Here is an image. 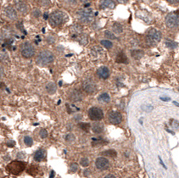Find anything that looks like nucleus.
<instances>
[{
    "instance_id": "nucleus-23",
    "label": "nucleus",
    "mask_w": 179,
    "mask_h": 178,
    "mask_svg": "<svg viewBox=\"0 0 179 178\" xmlns=\"http://www.w3.org/2000/svg\"><path fill=\"white\" fill-rule=\"evenodd\" d=\"M24 143H25V144H26V146H28V147H31V146L32 145V143H33L32 138H31V137H29V136L25 137V138H24Z\"/></svg>"
},
{
    "instance_id": "nucleus-4",
    "label": "nucleus",
    "mask_w": 179,
    "mask_h": 178,
    "mask_svg": "<svg viewBox=\"0 0 179 178\" xmlns=\"http://www.w3.org/2000/svg\"><path fill=\"white\" fill-rule=\"evenodd\" d=\"M161 38V34L159 31L155 29H151L149 31L148 34L146 36L147 42L150 45H155L160 41Z\"/></svg>"
},
{
    "instance_id": "nucleus-26",
    "label": "nucleus",
    "mask_w": 179,
    "mask_h": 178,
    "mask_svg": "<svg viewBox=\"0 0 179 178\" xmlns=\"http://www.w3.org/2000/svg\"><path fill=\"white\" fill-rule=\"evenodd\" d=\"M104 154H105V155H107V156H110V157H111V158H113V157L116 156V152H115V150H113V149H110V150H107V151L104 152Z\"/></svg>"
},
{
    "instance_id": "nucleus-22",
    "label": "nucleus",
    "mask_w": 179,
    "mask_h": 178,
    "mask_svg": "<svg viewBox=\"0 0 179 178\" xmlns=\"http://www.w3.org/2000/svg\"><path fill=\"white\" fill-rule=\"evenodd\" d=\"M112 28H113V31H114V32L116 33V34L121 33L122 31H123V29H122V26L120 24H118V23H114V24H113Z\"/></svg>"
},
{
    "instance_id": "nucleus-24",
    "label": "nucleus",
    "mask_w": 179,
    "mask_h": 178,
    "mask_svg": "<svg viewBox=\"0 0 179 178\" xmlns=\"http://www.w3.org/2000/svg\"><path fill=\"white\" fill-rule=\"evenodd\" d=\"M166 45L167 48H170V49H175L177 44H176V42H173V41H171V40H166Z\"/></svg>"
},
{
    "instance_id": "nucleus-5",
    "label": "nucleus",
    "mask_w": 179,
    "mask_h": 178,
    "mask_svg": "<svg viewBox=\"0 0 179 178\" xmlns=\"http://www.w3.org/2000/svg\"><path fill=\"white\" fill-rule=\"evenodd\" d=\"M54 61V55L49 51H42L37 56V62L40 65H46Z\"/></svg>"
},
{
    "instance_id": "nucleus-18",
    "label": "nucleus",
    "mask_w": 179,
    "mask_h": 178,
    "mask_svg": "<svg viewBox=\"0 0 179 178\" xmlns=\"http://www.w3.org/2000/svg\"><path fill=\"white\" fill-rule=\"evenodd\" d=\"M56 89H57V87H56V85L54 82H49L46 85V91L49 94H53V93H55Z\"/></svg>"
},
{
    "instance_id": "nucleus-3",
    "label": "nucleus",
    "mask_w": 179,
    "mask_h": 178,
    "mask_svg": "<svg viewBox=\"0 0 179 178\" xmlns=\"http://www.w3.org/2000/svg\"><path fill=\"white\" fill-rule=\"evenodd\" d=\"M78 19L83 23H89L94 20V12L91 9H81L77 12Z\"/></svg>"
},
{
    "instance_id": "nucleus-45",
    "label": "nucleus",
    "mask_w": 179,
    "mask_h": 178,
    "mask_svg": "<svg viewBox=\"0 0 179 178\" xmlns=\"http://www.w3.org/2000/svg\"><path fill=\"white\" fill-rule=\"evenodd\" d=\"M178 91H179V88H178Z\"/></svg>"
},
{
    "instance_id": "nucleus-10",
    "label": "nucleus",
    "mask_w": 179,
    "mask_h": 178,
    "mask_svg": "<svg viewBox=\"0 0 179 178\" xmlns=\"http://www.w3.org/2000/svg\"><path fill=\"white\" fill-rule=\"evenodd\" d=\"M95 165H96V167L99 170H105L109 167V160L104 157H99L96 159Z\"/></svg>"
},
{
    "instance_id": "nucleus-28",
    "label": "nucleus",
    "mask_w": 179,
    "mask_h": 178,
    "mask_svg": "<svg viewBox=\"0 0 179 178\" xmlns=\"http://www.w3.org/2000/svg\"><path fill=\"white\" fill-rule=\"evenodd\" d=\"M105 36L107 38H110V39H115V38H116L115 37V34L112 33L111 31H105Z\"/></svg>"
},
{
    "instance_id": "nucleus-15",
    "label": "nucleus",
    "mask_w": 179,
    "mask_h": 178,
    "mask_svg": "<svg viewBox=\"0 0 179 178\" xmlns=\"http://www.w3.org/2000/svg\"><path fill=\"white\" fill-rule=\"evenodd\" d=\"M97 73H98L99 76L103 79H107L109 76H110V70L105 66H102V67L99 68Z\"/></svg>"
},
{
    "instance_id": "nucleus-35",
    "label": "nucleus",
    "mask_w": 179,
    "mask_h": 178,
    "mask_svg": "<svg viewBox=\"0 0 179 178\" xmlns=\"http://www.w3.org/2000/svg\"><path fill=\"white\" fill-rule=\"evenodd\" d=\"M166 1L171 4H179V0H166Z\"/></svg>"
},
{
    "instance_id": "nucleus-8",
    "label": "nucleus",
    "mask_w": 179,
    "mask_h": 178,
    "mask_svg": "<svg viewBox=\"0 0 179 178\" xmlns=\"http://www.w3.org/2000/svg\"><path fill=\"white\" fill-rule=\"evenodd\" d=\"M88 115L93 120H100L104 117V113L101 109L98 107H93L88 111Z\"/></svg>"
},
{
    "instance_id": "nucleus-37",
    "label": "nucleus",
    "mask_w": 179,
    "mask_h": 178,
    "mask_svg": "<svg viewBox=\"0 0 179 178\" xmlns=\"http://www.w3.org/2000/svg\"><path fill=\"white\" fill-rule=\"evenodd\" d=\"M33 15H35V17H38L40 15V10H35L33 11Z\"/></svg>"
},
{
    "instance_id": "nucleus-27",
    "label": "nucleus",
    "mask_w": 179,
    "mask_h": 178,
    "mask_svg": "<svg viewBox=\"0 0 179 178\" xmlns=\"http://www.w3.org/2000/svg\"><path fill=\"white\" fill-rule=\"evenodd\" d=\"M79 127L82 129L83 131H88V130L90 128V125L88 124V123H80V124H79Z\"/></svg>"
},
{
    "instance_id": "nucleus-40",
    "label": "nucleus",
    "mask_w": 179,
    "mask_h": 178,
    "mask_svg": "<svg viewBox=\"0 0 179 178\" xmlns=\"http://www.w3.org/2000/svg\"><path fill=\"white\" fill-rule=\"evenodd\" d=\"M118 1L120 2V3H121V4H126V2L128 1V0H118Z\"/></svg>"
},
{
    "instance_id": "nucleus-12",
    "label": "nucleus",
    "mask_w": 179,
    "mask_h": 178,
    "mask_svg": "<svg viewBox=\"0 0 179 178\" xmlns=\"http://www.w3.org/2000/svg\"><path fill=\"white\" fill-rule=\"evenodd\" d=\"M121 120H122V116L121 114L118 112H111L109 115V120L110 121V123H112V124L114 125L121 123Z\"/></svg>"
},
{
    "instance_id": "nucleus-2",
    "label": "nucleus",
    "mask_w": 179,
    "mask_h": 178,
    "mask_svg": "<svg viewBox=\"0 0 179 178\" xmlns=\"http://www.w3.org/2000/svg\"><path fill=\"white\" fill-rule=\"evenodd\" d=\"M65 15L61 11H55L49 17V23L53 27H56L63 24L65 20Z\"/></svg>"
},
{
    "instance_id": "nucleus-9",
    "label": "nucleus",
    "mask_w": 179,
    "mask_h": 178,
    "mask_svg": "<svg viewBox=\"0 0 179 178\" xmlns=\"http://www.w3.org/2000/svg\"><path fill=\"white\" fill-rule=\"evenodd\" d=\"M82 88L87 93L92 94L96 90V86H95V83L94 81H90V80H86L82 83Z\"/></svg>"
},
{
    "instance_id": "nucleus-14",
    "label": "nucleus",
    "mask_w": 179,
    "mask_h": 178,
    "mask_svg": "<svg viewBox=\"0 0 179 178\" xmlns=\"http://www.w3.org/2000/svg\"><path fill=\"white\" fill-rule=\"evenodd\" d=\"M70 99L73 102H79L82 99V94H81V91L77 89H74L73 91L70 94Z\"/></svg>"
},
{
    "instance_id": "nucleus-19",
    "label": "nucleus",
    "mask_w": 179,
    "mask_h": 178,
    "mask_svg": "<svg viewBox=\"0 0 179 178\" xmlns=\"http://www.w3.org/2000/svg\"><path fill=\"white\" fill-rule=\"evenodd\" d=\"M81 30H82V28H81V26H78V25H74L73 26H71V31L72 33H73V36H72V37H75V36H76L78 35V34H80L81 33Z\"/></svg>"
},
{
    "instance_id": "nucleus-43",
    "label": "nucleus",
    "mask_w": 179,
    "mask_h": 178,
    "mask_svg": "<svg viewBox=\"0 0 179 178\" xmlns=\"http://www.w3.org/2000/svg\"><path fill=\"white\" fill-rule=\"evenodd\" d=\"M44 19H48V15H46V14L44 15Z\"/></svg>"
},
{
    "instance_id": "nucleus-1",
    "label": "nucleus",
    "mask_w": 179,
    "mask_h": 178,
    "mask_svg": "<svg viewBox=\"0 0 179 178\" xmlns=\"http://www.w3.org/2000/svg\"><path fill=\"white\" fill-rule=\"evenodd\" d=\"M26 168V164L23 161L15 160L12 161L6 166V170L8 173L12 175H19Z\"/></svg>"
},
{
    "instance_id": "nucleus-21",
    "label": "nucleus",
    "mask_w": 179,
    "mask_h": 178,
    "mask_svg": "<svg viewBox=\"0 0 179 178\" xmlns=\"http://www.w3.org/2000/svg\"><path fill=\"white\" fill-rule=\"evenodd\" d=\"M99 100H100V101H103V102H105V103H109V102L110 101V95H109L107 93H102V94L99 95Z\"/></svg>"
},
{
    "instance_id": "nucleus-17",
    "label": "nucleus",
    "mask_w": 179,
    "mask_h": 178,
    "mask_svg": "<svg viewBox=\"0 0 179 178\" xmlns=\"http://www.w3.org/2000/svg\"><path fill=\"white\" fill-rule=\"evenodd\" d=\"M45 157V151L43 149H39L34 154V160L36 161H42Z\"/></svg>"
},
{
    "instance_id": "nucleus-38",
    "label": "nucleus",
    "mask_w": 179,
    "mask_h": 178,
    "mask_svg": "<svg viewBox=\"0 0 179 178\" xmlns=\"http://www.w3.org/2000/svg\"><path fill=\"white\" fill-rule=\"evenodd\" d=\"M159 159H160V164H161V165H163V167H164L165 169H166V165H165V164H164V162H163V161H162V159H160V157H159Z\"/></svg>"
},
{
    "instance_id": "nucleus-36",
    "label": "nucleus",
    "mask_w": 179,
    "mask_h": 178,
    "mask_svg": "<svg viewBox=\"0 0 179 178\" xmlns=\"http://www.w3.org/2000/svg\"><path fill=\"white\" fill-rule=\"evenodd\" d=\"M68 4H70L71 5H76V0H65Z\"/></svg>"
},
{
    "instance_id": "nucleus-25",
    "label": "nucleus",
    "mask_w": 179,
    "mask_h": 178,
    "mask_svg": "<svg viewBox=\"0 0 179 178\" xmlns=\"http://www.w3.org/2000/svg\"><path fill=\"white\" fill-rule=\"evenodd\" d=\"M101 44L103 45L104 47L107 48V49H110V48H112V42H110V41L109 40H102L101 41Z\"/></svg>"
},
{
    "instance_id": "nucleus-30",
    "label": "nucleus",
    "mask_w": 179,
    "mask_h": 178,
    "mask_svg": "<svg viewBox=\"0 0 179 178\" xmlns=\"http://www.w3.org/2000/svg\"><path fill=\"white\" fill-rule=\"evenodd\" d=\"M141 52L142 51H133L132 54V57H134V58H136V59H139L140 57L142 56Z\"/></svg>"
},
{
    "instance_id": "nucleus-20",
    "label": "nucleus",
    "mask_w": 179,
    "mask_h": 178,
    "mask_svg": "<svg viewBox=\"0 0 179 178\" xmlns=\"http://www.w3.org/2000/svg\"><path fill=\"white\" fill-rule=\"evenodd\" d=\"M103 130H104V125L103 124H101V123H95L94 126H93V131H94V132H95V133H100Z\"/></svg>"
},
{
    "instance_id": "nucleus-7",
    "label": "nucleus",
    "mask_w": 179,
    "mask_h": 178,
    "mask_svg": "<svg viewBox=\"0 0 179 178\" xmlns=\"http://www.w3.org/2000/svg\"><path fill=\"white\" fill-rule=\"evenodd\" d=\"M20 52H21V54L24 58L29 59V58H31V57L35 54V49H34L31 43L26 42L22 45Z\"/></svg>"
},
{
    "instance_id": "nucleus-6",
    "label": "nucleus",
    "mask_w": 179,
    "mask_h": 178,
    "mask_svg": "<svg viewBox=\"0 0 179 178\" xmlns=\"http://www.w3.org/2000/svg\"><path fill=\"white\" fill-rule=\"evenodd\" d=\"M166 24L170 28L179 26V15L177 13H170L166 17Z\"/></svg>"
},
{
    "instance_id": "nucleus-29",
    "label": "nucleus",
    "mask_w": 179,
    "mask_h": 178,
    "mask_svg": "<svg viewBox=\"0 0 179 178\" xmlns=\"http://www.w3.org/2000/svg\"><path fill=\"white\" fill-rule=\"evenodd\" d=\"M81 165L84 167H87V166L89 165V160H88L87 158H82L81 159Z\"/></svg>"
},
{
    "instance_id": "nucleus-32",
    "label": "nucleus",
    "mask_w": 179,
    "mask_h": 178,
    "mask_svg": "<svg viewBox=\"0 0 179 178\" xmlns=\"http://www.w3.org/2000/svg\"><path fill=\"white\" fill-rule=\"evenodd\" d=\"M77 170H78V165H77V164H76V163L71 164V171L72 172H76Z\"/></svg>"
},
{
    "instance_id": "nucleus-11",
    "label": "nucleus",
    "mask_w": 179,
    "mask_h": 178,
    "mask_svg": "<svg viewBox=\"0 0 179 178\" xmlns=\"http://www.w3.org/2000/svg\"><path fill=\"white\" fill-rule=\"evenodd\" d=\"M15 7H16L17 10L21 14H26L28 11L27 4L23 0H16L15 1Z\"/></svg>"
},
{
    "instance_id": "nucleus-44",
    "label": "nucleus",
    "mask_w": 179,
    "mask_h": 178,
    "mask_svg": "<svg viewBox=\"0 0 179 178\" xmlns=\"http://www.w3.org/2000/svg\"><path fill=\"white\" fill-rule=\"evenodd\" d=\"M81 2H86V1H88V0H80Z\"/></svg>"
},
{
    "instance_id": "nucleus-41",
    "label": "nucleus",
    "mask_w": 179,
    "mask_h": 178,
    "mask_svg": "<svg viewBox=\"0 0 179 178\" xmlns=\"http://www.w3.org/2000/svg\"><path fill=\"white\" fill-rule=\"evenodd\" d=\"M105 177H106V178H109V177H113V178H114L115 175H106Z\"/></svg>"
},
{
    "instance_id": "nucleus-33",
    "label": "nucleus",
    "mask_w": 179,
    "mask_h": 178,
    "mask_svg": "<svg viewBox=\"0 0 179 178\" xmlns=\"http://www.w3.org/2000/svg\"><path fill=\"white\" fill-rule=\"evenodd\" d=\"M75 139V137L72 135V134H68L65 137V140L68 141V142H71V141H73Z\"/></svg>"
},
{
    "instance_id": "nucleus-16",
    "label": "nucleus",
    "mask_w": 179,
    "mask_h": 178,
    "mask_svg": "<svg viewBox=\"0 0 179 178\" xmlns=\"http://www.w3.org/2000/svg\"><path fill=\"white\" fill-rule=\"evenodd\" d=\"M115 4L114 0H101L100 1V7L103 9L109 8V9H113L115 8Z\"/></svg>"
},
{
    "instance_id": "nucleus-31",
    "label": "nucleus",
    "mask_w": 179,
    "mask_h": 178,
    "mask_svg": "<svg viewBox=\"0 0 179 178\" xmlns=\"http://www.w3.org/2000/svg\"><path fill=\"white\" fill-rule=\"evenodd\" d=\"M39 135L42 138H46L48 137V132L45 129H42L39 132Z\"/></svg>"
},
{
    "instance_id": "nucleus-13",
    "label": "nucleus",
    "mask_w": 179,
    "mask_h": 178,
    "mask_svg": "<svg viewBox=\"0 0 179 178\" xmlns=\"http://www.w3.org/2000/svg\"><path fill=\"white\" fill-rule=\"evenodd\" d=\"M4 13H5V15L10 20H15L17 18V13L16 11L15 10V9L11 6H9L5 8L4 10Z\"/></svg>"
},
{
    "instance_id": "nucleus-34",
    "label": "nucleus",
    "mask_w": 179,
    "mask_h": 178,
    "mask_svg": "<svg viewBox=\"0 0 179 178\" xmlns=\"http://www.w3.org/2000/svg\"><path fill=\"white\" fill-rule=\"evenodd\" d=\"M47 3L50 4V1H49V0H41V4H42V6H44V7L49 6V4H47Z\"/></svg>"
},
{
    "instance_id": "nucleus-39",
    "label": "nucleus",
    "mask_w": 179,
    "mask_h": 178,
    "mask_svg": "<svg viewBox=\"0 0 179 178\" xmlns=\"http://www.w3.org/2000/svg\"><path fill=\"white\" fill-rule=\"evenodd\" d=\"M160 99H161L162 101H169L170 98H162V97H160Z\"/></svg>"
},
{
    "instance_id": "nucleus-42",
    "label": "nucleus",
    "mask_w": 179,
    "mask_h": 178,
    "mask_svg": "<svg viewBox=\"0 0 179 178\" xmlns=\"http://www.w3.org/2000/svg\"><path fill=\"white\" fill-rule=\"evenodd\" d=\"M173 104H176V106H178V107H179V104H178V103H176V102H173Z\"/></svg>"
}]
</instances>
